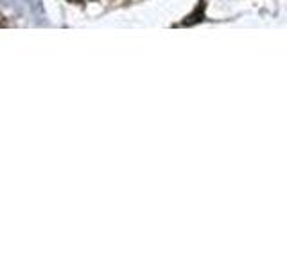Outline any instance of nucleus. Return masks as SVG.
<instances>
[{"instance_id": "f257e3e1", "label": "nucleus", "mask_w": 287, "mask_h": 269, "mask_svg": "<svg viewBox=\"0 0 287 269\" xmlns=\"http://www.w3.org/2000/svg\"><path fill=\"white\" fill-rule=\"evenodd\" d=\"M203 7H204V4L201 2L199 6H197V9L194 11L192 14H189V16H187V20L183 22L181 25H194V24H199V22L204 18V14H203Z\"/></svg>"}]
</instances>
